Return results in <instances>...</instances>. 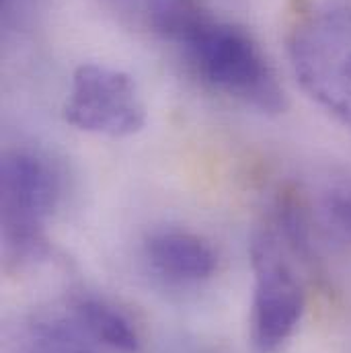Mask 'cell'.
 <instances>
[{
    "instance_id": "5b68a950",
    "label": "cell",
    "mask_w": 351,
    "mask_h": 353,
    "mask_svg": "<svg viewBox=\"0 0 351 353\" xmlns=\"http://www.w3.org/2000/svg\"><path fill=\"white\" fill-rule=\"evenodd\" d=\"M285 251L288 247L271 224L255 230L251 239V341L257 353L279 352L304 314V288Z\"/></svg>"
},
{
    "instance_id": "277c9868",
    "label": "cell",
    "mask_w": 351,
    "mask_h": 353,
    "mask_svg": "<svg viewBox=\"0 0 351 353\" xmlns=\"http://www.w3.org/2000/svg\"><path fill=\"white\" fill-rule=\"evenodd\" d=\"M132 319L94 296H77L33 314L8 353H138Z\"/></svg>"
},
{
    "instance_id": "52a82bcc",
    "label": "cell",
    "mask_w": 351,
    "mask_h": 353,
    "mask_svg": "<svg viewBox=\"0 0 351 353\" xmlns=\"http://www.w3.org/2000/svg\"><path fill=\"white\" fill-rule=\"evenodd\" d=\"M144 259L152 273L177 285L201 283L218 267V255L203 236L179 228L150 232L144 241Z\"/></svg>"
},
{
    "instance_id": "8992f818",
    "label": "cell",
    "mask_w": 351,
    "mask_h": 353,
    "mask_svg": "<svg viewBox=\"0 0 351 353\" xmlns=\"http://www.w3.org/2000/svg\"><path fill=\"white\" fill-rule=\"evenodd\" d=\"M64 119L88 134L128 138L144 128L146 107L130 74L101 64H83L72 74Z\"/></svg>"
},
{
    "instance_id": "7a4b0ae2",
    "label": "cell",
    "mask_w": 351,
    "mask_h": 353,
    "mask_svg": "<svg viewBox=\"0 0 351 353\" xmlns=\"http://www.w3.org/2000/svg\"><path fill=\"white\" fill-rule=\"evenodd\" d=\"M288 54L308 97L351 130V4L304 14L290 33Z\"/></svg>"
},
{
    "instance_id": "ba28073f",
    "label": "cell",
    "mask_w": 351,
    "mask_h": 353,
    "mask_svg": "<svg viewBox=\"0 0 351 353\" xmlns=\"http://www.w3.org/2000/svg\"><path fill=\"white\" fill-rule=\"evenodd\" d=\"M113 21L165 41L181 43L203 12L193 0H94Z\"/></svg>"
},
{
    "instance_id": "9c48e42d",
    "label": "cell",
    "mask_w": 351,
    "mask_h": 353,
    "mask_svg": "<svg viewBox=\"0 0 351 353\" xmlns=\"http://www.w3.org/2000/svg\"><path fill=\"white\" fill-rule=\"evenodd\" d=\"M325 226L339 239L351 241V181L331 185L321 199Z\"/></svg>"
},
{
    "instance_id": "3957f363",
    "label": "cell",
    "mask_w": 351,
    "mask_h": 353,
    "mask_svg": "<svg viewBox=\"0 0 351 353\" xmlns=\"http://www.w3.org/2000/svg\"><path fill=\"white\" fill-rule=\"evenodd\" d=\"M0 189L4 255L17 263L41 259L48 253L46 226L64 191L58 165L31 148L8 150L2 159Z\"/></svg>"
},
{
    "instance_id": "30bf717a",
    "label": "cell",
    "mask_w": 351,
    "mask_h": 353,
    "mask_svg": "<svg viewBox=\"0 0 351 353\" xmlns=\"http://www.w3.org/2000/svg\"><path fill=\"white\" fill-rule=\"evenodd\" d=\"M39 0H0L2 10V25L6 29H17L35 12Z\"/></svg>"
},
{
    "instance_id": "6da1fadb",
    "label": "cell",
    "mask_w": 351,
    "mask_h": 353,
    "mask_svg": "<svg viewBox=\"0 0 351 353\" xmlns=\"http://www.w3.org/2000/svg\"><path fill=\"white\" fill-rule=\"evenodd\" d=\"M179 46L208 87L263 113L285 109L283 87L245 27L214 19L203 10Z\"/></svg>"
}]
</instances>
